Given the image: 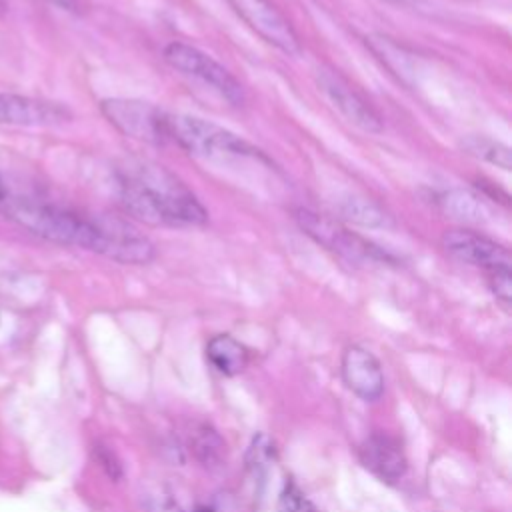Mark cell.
Returning a JSON list of instances; mask_svg holds the SVG:
<instances>
[{
	"label": "cell",
	"instance_id": "6da1fadb",
	"mask_svg": "<svg viewBox=\"0 0 512 512\" xmlns=\"http://www.w3.org/2000/svg\"><path fill=\"white\" fill-rule=\"evenodd\" d=\"M0 212L42 240L90 250L120 264L142 266L156 256L154 244L136 230L124 224H100L44 200L8 196L0 204Z\"/></svg>",
	"mask_w": 512,
	"mask_h": 512
},
{
	"label": "cell",
	"instance_id": "7a4b0ae2",
	"mask_svg": "<svg viewBox=\"0 0 512 512\" xmlns=\"http://www.w3.org/2000/svg\"><path fill=\"white\" fill-rule=\"evenodd\" d=\"M120 204L150 226H204L208 210L194 192L164 166L128 164L120 172Z\"/></svg>",
	"mask_w": 512,
	"mask_h": 512
},
{
	"label": "cell",
	"instance_id": "3957f363",
	"mask_svg": "<svg viewBox=\"0 0 512 512\" xmlns=\"http://www.w3.org/2000/svg\"><path fill=\"white\" fill-rule=\"evenodd\" d=\"M166 140L184 152L204 160L258 158L270 162L262 150L232 130L190 114L166 112Z\"/></svg>",
	"mask_w": 512,
	"mask_h": 512
},
{
	"label": "cell",
	"instance_id": "277c9868",
	"mask_svg": "<svg viewBox=\"0 0 512 512\" xmlns=\"http://www.w3.org/2000/svg\"><path fill=\"white\" fill-rule=\"evenodd\" d=\"M292 218L298 224V228L314 240L318 246L326 248L328 252L354 262V264H388L392 262V256L374 244L372 240L348 230L338 220L318 214L310 208L296 206L292 210Z\"/></svg>",
	"mask_w": 512,
	"mask_h": 512
},
{
	"label": "cell",
	"instance_id": "5b68a950",
	"mask_svg": "<svg viewBox=\"0 0 512 512\" xmlns=\"http://www.w3.org/2000/svg\"><path fill=\"white\" fill-rule=\"evenodd\" d=\"M162 54L170 68L178 70L184 76H192L204 82L214 92H218L224 100H228L232 106L244 104V88L238 82V78L228 68H224L218 60H214L210 54L202 52L192 44L178 42V40L166 44Z\"/></svg>",
	"mask_w": 512,
	"mask_h": 512
},
{
	"label": "cell",
	"instance_id": "8992f818",
	"mask_svg": "<svg viewBox=\"0 0 512 512\" xmlns=\"http://www.w3.org/2000/svg\"><path fill=\"white\" fill-rule=\"evenodd\" d=\"M102 116L126 138L164 146L166 110L136 98H104L100 102Z\"/></svg>",
	"mask_w": 512,
	"mask_h": 512
},
{
	"label": "cell",
	"instance_id": "52a82bcc",
	"mask_svg": "<svg viewBox=\"0 0 512 512\" xmlns=\"http://www.w3.org/2000/svg\"><path fill=\"white\" fill-rule=\"evenodd\" d=\"M316 82L320 92L350 124L370 134H380L384 130V120L376 108L340 72L320 68L316 72Z\"/></svg>",
	"mask_w": 512,
	"mask_h": 512
},
{
	"label": "cell",
	"instance_id": "ba28073f",
	"mask_svg": "<svg viewBox=\"0 0 512 512\" xmlns=\"http://www.w3.org/2000/svg\"><path fill=\"white\" fill-rule=\"evenodd\" d=\"M234 12L268 44L288 56L300 54V38L290 20L270 0H228Z\"/></svg>",
	"mask_w": 512,
	"mask_h": 512
},
{
	"label": "cell",
	"instance_id": "9c48e42d",
	"mask_svg": "<svg viewBox=\"0 0 512 512\" xmlns=\"http://www.w3.org/2000/svg\"><path fill=\"white\" fill-rule=\"evenodd\" d=\"M440 244L456 260L470 266L484 268L486 272L496 268H510L512 264L510 252L506 246L470 228L446 230L440 238Z\"/></svg>",
	"mask_w": 512,
	"mask_h": 512
},
{
	"label": "cell",
	"instance_id": "30bf717a",
	"mask_svg": "<svg viewBox=\"0 0 512 512\" xmlns=\"http://www.w3.org/2000/svg\"><path fill=\"white\" fill-rule=\"evenodd\" d=\"M72 120V112L60 104L14 92H0V126L46 128Z\"/></svg>",
	"mask_w": 512,
	"mask_h": 512
},
{
	"label": "cell",
	"instance_id": "8fae6325",
	"mask_svg": "<svg viewBox=\"0 0 512 512\" xmlns=\"http://www.w3.org/2000/svg\"><path fill=\"white\" fill-rule=\"evenodd\" d=\"M360 462L378 480L386 484L398 482L406 472V456L400 442L388 434L368 436L358 450Z\"/></svg>",
	"mask_w": 512,
	"mask_h": 512
},
{
	"label": "cell",
	"instance_id": "7c38bea8",
	"mask_svg": "<svg viewBox=\"0 0 512 512\" xmlns=\"http://www.w3.org/2000/svg\"><path fill=\"white\" fill-rule=\"evenodd\" d=\"M342 378L346 386L364 400H376L384 390V376L378 358L362 348L348 346L342 356Z\"/></svg>",
	"mask_w": 512,
	"mask_h": 512
},
{
	"label": "cell",
	"instance_id": "4fadbf2b",
	"mask_svg": "<svg viewBox=\"0 0 512 512\" xmlns=\"http://www.w3.org/2000/svg\"><path fill=\"white\" fill-rule=\"evenodd\" d=\"M438 208L448 218L460 224H482L490 218V208L484 196L470 188H448L436 198Z\"/></svg>",
	"mask_w": 512,
	"mask_h": 512
},
{
	"label": "cell",
	"instance_id": "5bb4252c",
	"mask_svg": "<svg viewBox=\"0 0 512 512\" xmlns=\"http://www.w3.org/2000/svg\"><path fill=\"white\" fill-rule=\"evenodd\" d=\"M208 362L226 376H236L248 366V350L230 334H216L206 344Z\"/></svg>",
	"mask_w": 512,
	"mask_h": 512
},
{
	"label": "cell",
	"instance_id": "9a60e30c",
	"mask_svg": "<svg viewBox=\"0 0 512 512\" xmlns=\"http://www.w3.org/2000/svg\"><path fill=\"white\" fill-rule=\"evenodd\" d=\"M340 214L348 222H354V224H360L366 228H388L392 224L386 210L368 198L352 196V198L344 200L340 204Z\"/></svg>",
	"mask_w": 512,
	"mask_h": 512
},
{
	"label": "cell",
	"instance_id": "2e32d148",
	"mask_svg": "<svg viewBox=\"0 0 512 512\" xmlns=\"http://www.w3.org/2000/svg\"><path fill=\"white\" fill-rule=\"evenodd\" d=\"M462 148L480 158V160H486L502 170H510L512 168V158H510V148L498 140H492V138H482V136H470L462 142Z\"/></svg>",
	"mask_w": 512,
	"mask_h": 512
},
{
	"label": "cell",
	"instance_id": "e0dca14e",
	"mask_svg": "<svg viewBox=\"0 0 512 512\" xmlns=\"http://www.w3.org/2000/svg\"><path fill=\"white\" fill-rule=\"evenodd\" d=\"M276 512H316L308 496L298 488L294 480H288L278 496Z\"/></svg>",
	"mask_w": 512,
	"mask_h": 512
},
{
	"label": "cell",
	"instance_id": "ac0fdd59",
	"mask_svg": "<svg viewBox=\"0 0 512 512\" xmlns=\"http://www.w3.org/2000/svg\"><path fill=\"white\" fill-rule=\"evenodd\" d=\"M486 278H488V288L496 296V300H500L504 306H508L510 300H512V272H510V268L488 270Z\"/></svg>",
	"mask_w": 512,
	"mask_h": 512
},
{
	"label": "cell",
	"instance_id": "d6986e66",
	"mask_svg": "<svg viewBox=\"0 0 512 512\" xmlns=\"http://www.w3.org/2000/svg\"><path fill=\"white\" fill-rule=\"evenodd\" d=\"M48 2H52L54 6H58V8H62V10H68V12H74V14H80V12H84V0H48Z\"/></svg>",
	"mask_w": 512,
	"mask_h": 512
},
{
	"label": "cell",
	"instance_id": "ffe728a7",
	"mask_svg": "<svg viewBox=\"0 0 512 512\" xmlns=\"http://www.w3.org/2000/svg\"><path fill=\"white\" fill-rule=\"evenodd\" d=\"M8 196H10V188H8L6 180H4V178H2V174H0V204H2Z\"/></svg>",
	"mask_w": 512,
	"mask_h": 512
},
{
	"label": "cell",
	"instance_id": "44dd1931",
	"mask_svg": "<svg viewBox=\"0 0 512 512\" xmlns=\"http://www.w3.org/2000/svg\"><path fill=\"white\" fill-rule=\"evenodd\" d=\"M8 12V2L6 0H0V18Z\"/></svg>",
	"mask_w": 512,
	"mask_h": 512
},
{
	"label": "cell",
	"instance_id": "7402d4cb",
	"mask_svg": "<svg viewBox=\"0 0 512 512\" xmlns=\"http://www.w3.org/2000/svg\"><path fill=\"white\" fill-rule=\"evenodd\" d=\"M192 512H214V508H210V506H196Z\"/></svg>",
	"mask_w": 512,
	"mask_h": 512
},
{
	"label": "cell",
	"instance_id": "603a6c76",
	"mask_svg": "<svg viewBox=\"0 0 512 512\" xmlns=\"http://www.w3.org/2000/svg\"><path fill=\"white\" fill-rule=\"evenodd\" d=\"M382 2H388V4H396V6H402V4H406L408 0H382Z\"/></svg>",
	"mask_w": 512,
	"mask_h": 512
}]
</instances>
